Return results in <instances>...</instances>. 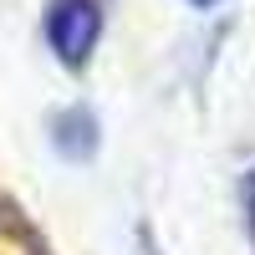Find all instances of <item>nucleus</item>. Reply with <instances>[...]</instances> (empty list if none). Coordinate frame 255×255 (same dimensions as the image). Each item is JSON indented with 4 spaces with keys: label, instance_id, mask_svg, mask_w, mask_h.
<instances>
[{
    "label": "nucleus",
    "instance_id": "obj_1",
    "mask_svg": "<svg viewBox=\"0 0 255 255\" xmlns=\"http://www.w3.org/2000/svg\"><path fill=\"white\" fill-rule=\"evenodd\" d=\"M102 36V0H51L46 5V41L61 56V67H87V56Z\"/></svg>",
    "mask_w": 255,
    "mask_h": 255
},
{
    "label": "nucleus",
    "instance_id": "obj_3",
    "mask_svg": "<svg viewBox=\"0 0 255 255\" xmlns=\"http://www.w3.org/2000/svg\"><path fill=\"white\" fill-rule=\"evenodd\" d=\"M194 5H215V0H194Z\"/></svg>",
    "mask_w": 255,
    "mask_h": 255
},
{
    "label": "nucleus",
    "instance_id": "obj_2",
    "mask_svg": "<svg viewBox=\"0 0 255 255\" xmlns=\"http://www.w3.org/2000/svg\"><path fill=\"white\" fill-rule=\"evenodd\" d=\"M51 143H56V153L72 158V163L92 158V148H97V118H92L87 108L56 113V123H51Z\"/></svg>",
    "mask_w": 255,
    "mask_h": 255
}]
</instances>
